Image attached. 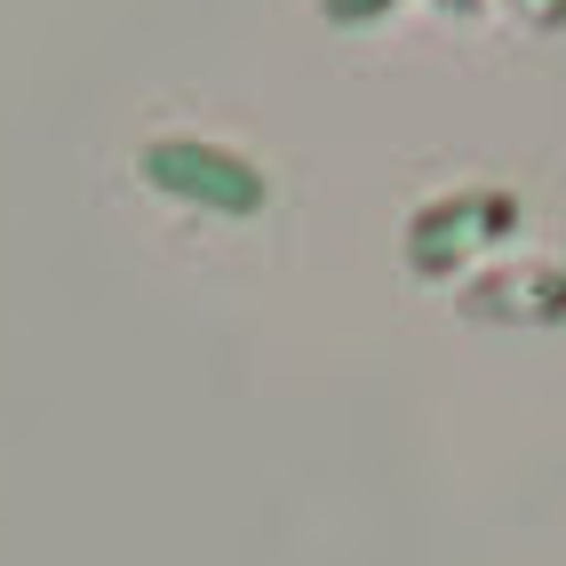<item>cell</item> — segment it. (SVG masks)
Listing matches in <instances>:
<instances>
[{"label": "cell", "instance_id": "1", "mask_svg": "<svg viewBox=\"0 0 566 566\" xmlns=\"http://www.w3.org/2000/svg\"><path fill=\"white\" fill-rule=\"evenodd\" d=\"M144 184L184 208H208V216H255L263 200H272V176H263L255 160H240L232 144H200V136H160L144 144Z\"/></svg>", "mask_w": 566, "mask_h": 566}, {"label": "cell", "instance_id": "2", "mask_svg": "<svg viewBox=\"0 0 566 566\" xmlns=\"http://www.w3.org/2000/svg\"><path fill=\"white\" fill-rule=\"evenodd\" d=\"M319 17L327 24H375V17H391V0H319Z\"/></svg>", "mask_w": 566, "mask_h": 566}, {"label": "cell", "instance_id": "3", "mask_svg": "<svg viewBox=\"0 0 566 566\" xmlns=\"http://www.w3.org/2000/svg\"><path fill=\"white\" fill-rule=\"evenodd\" d=\"M439 9H479V0H439Z\"/></svg>", "mask_w": 566, "mask_h": 566}]
</instances>
